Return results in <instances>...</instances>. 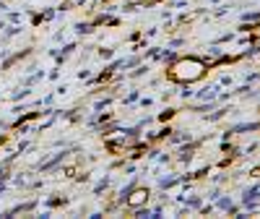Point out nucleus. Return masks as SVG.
Returning a JSON list of instances; mask_svg holds the SVG:
<instances>
[{
    "label": "nucleus",
    "mask_w": 260,
    "mask_h": 219,
    "mask_svg": "<svg viewBox=\"0 0 260 219\" xmlns=\"http://www.w3.org/2000/svg\"><path fill=\"white\" fill-rule=\"evenodd\" d=\"M172 76L174 78H182V81H193V78H200L203 76V63L198 60H182L172 68Z\"/></svg>",
    "instance_id": "1"
},
{
    "label": "nucleus",
    "mask_w": 260,
    "mask_h": 219,
    "mask_svg": "<svg viewBox=\"0 0 260 219\" xmlns=\"http://www.w3.org/2000/svg\"><path fill=\"white\" fill-rule=\"evenodd\" d=\"M143 198H146V193H143V190H138V193H133V198H130V204H141Z\"/></svg>",
    "instance_id": "2"
}]
</instances>
